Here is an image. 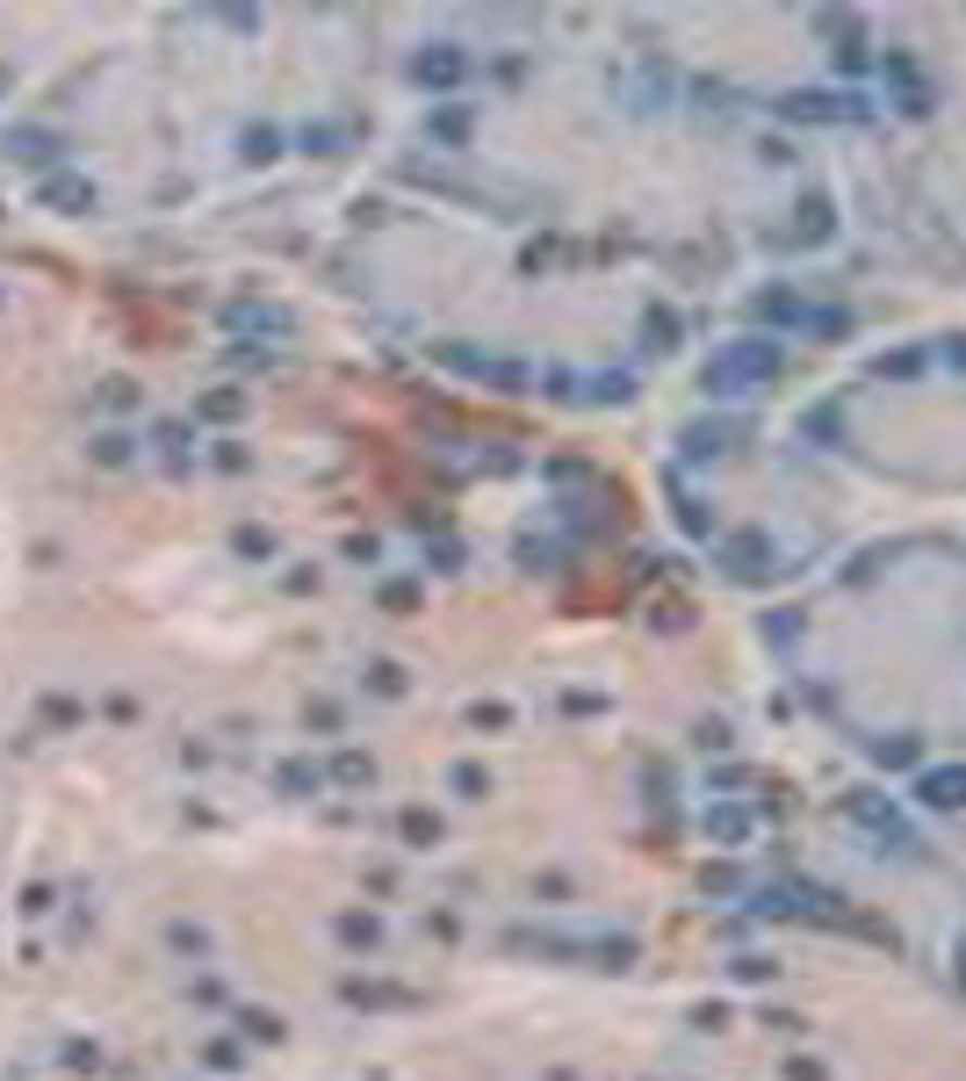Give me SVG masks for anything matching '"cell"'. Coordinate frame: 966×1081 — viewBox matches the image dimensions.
<instances>
[{
  "instance_id": "obj_1",
  "label": "cell",
  "mask_w": 966,
  "mask_h": 1081,
  "mask_svg": "<svg viewBox=\"0 0 966 1081\" xmlns=\"http://www.w3.org/2000/svg\"><path fill=\"white\" fill-rule=\"evenodd\" d=\"M779 368L786 360H779L772 340H736V346H722V354L707 360V390H714V397H743V390H765Z\"/></svg>"
},
{
  "instance_id": "obj_2",
  "label": "cell",
  "mask_w": 966,
  "mask_h": 1081,
  "mask_svg": "<svg viewBox=\"0 0 966 1081\" xmlns=\"http://www.w3.org/2000/svg\"><path fill=\"white\" fill-rule=\"evenodd\" d=\"M844 815H851V822H859V829H866V837H880V843H894V851H924V843L908 837V822H902V815H894V807H887V801H880V793H851V801H844Z\"/></svg>"
},
{
  "instance_id": "obj_3",
  "label": "cell",
  "mask_w": 966,
  "mask_h": 1081,
  "mask_svg": "<svg viewBox=\"0 0 966 1081\" xmlns=\"http://www.w3.org/2000/svg\"><path fill=\"white\" fill-rule=\"evenodd\" d=\"M779 109L793 123H859L866 116L851 94H823V87H793V94H779Z\"/></svg>"
},
{
  "instance_id": "obj_4",
  "label": "cell",
  "mask_w": 966,
  "mask_h": 1081,
  "mask_svg": "<svg viewBox=\"0 0 966 1081\" xmlns=\"http://www.w3.org/2000/svg\"><path fill=\"white\" fill-rule=\"evenodd\" d=\"M916 793H924V807H938V815H959V807H966V764L924 772V779H916Z\"/></svg>"
},
{
  "instance_id": "obj_5",
  "label": "cell",
  "mask_w": 966,
  "mask_h": 1081,
  "mask_svg": "<svg viewBox=\"0 0 966 1081\" xmlns=\"http://www.w3.org/2000/svg\"><path fill=\"white\" fill-rule=\"evenodd\" d=\"M419 80L425 87H455L462 80V51H455V43H433V51L419 59Z\"/></svg>"
},
{
  "instance_id": "obj_6",
  "label": "cell",
  "mask_w": 966,
  "mask_h": 1081,
  "mask_svg": "<svg viewBox=\"0 0 966 1081\" xmlns=\"http://www.w3.org/2000/svg\"><path fill=\"white\" fill-rule=\"evenodd\" d=\"M823 37H837V59L844 65H866V37H859L851 15H823Z\"/></svg>"
},
{
  "instance_id": "obj_7",
  "label": "cell",
  "mask_w": 966,
  "mask_h": 1081,
  "mask_svg": "<svg viewBox=\"0 0 966 1081\" xmlns=\"http://www.w3.org/2000/svg\"><path fill=\"white\" fill-rule=\"evenodd\" d=\"M728 570H736V577H758V570H765V534H736L728 540Z\"/></svg>"
},
{
  "instance_id": "obj_8",
  "label": "cell",
  "mask_w": 966,
  "mask_h": 1081,
  "mask_svg": "<svg viewBox=\"0 0 966 1081\" xmlns=\"http://www.w3.org/2000/svg\"><path fill=\"white\" fill-rule=\"evenodd\" d=\"M823 231H829V202L808 195V202H801V231H793V239H823Z\"/></svg>"
},
{
  "instance_id": "obj_9",
  "label": "cell",
  "mask_w": 966,
  "mask_h": 1081,
  "mask_svg": "<svg viewBox=\"0 0 966 1081\" xmlns=\"http://www.w3.org/2000/svg\"><path fill=\"white\" fill-rule=\"evenodd\" d=\"M880 764H916V736H894V742H873Z\"/></svg>"
},
{
  "instance_id": "obj_10",
  "label": "cell",
  "mask_w": 966,
  "mask_h": 1081,
  "mask_svg": "<svg viewBox=\"0 0 966 1081\" xmlns=\"http://www.w3.org/2000/svg\"><path fill=\"white\" fill-rule=\"evenodd\" d=\"M924 368V354H894V360H880V376H916Z\"/></svg>"
},
{
  "instance_id": "obj_11",
  "label": "cell",
  "mask_w": 966,
  "mask_h": 1081,
  "mask_svg": "<svg viewBox=\"0 0 966 1081\" xmlns=\"http://www.w3.org/2000/svg\"><path fill=\"white\" fill-rule=\"evenodd\" d=\"M786 1081H823V1067H815V1060H793V1067H786Z\"/></svg>"
},
{
  "instance_id": "obj_12",
  "label": "cell",
  "mask_w": 966,
  "mask_h": 1081,
  "mask_svg": "<svg viewBox=\"0 0 966 1081\" xmlns=\"http://www.w3.org/2000/svg\"><path fill=\"white\" fill-rule=\"evenodd\" d=\"M959 981H966V952H959Z\"/></svg>"
}]
</instances>
